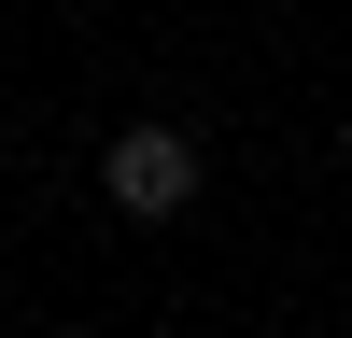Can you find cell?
Listing matches in <instances>:
<instances>
[{"label":"cell","instance_id":"1","mask_svg":"<svg viewBox=\"0 0 352 338\" xmlns=\"http://www.w3.org/2000/svg\"><path fill=\"white\" fill-rule=\"evenodd\" d=\"M99 197L141 212V225H169V212L197 197V141H184V127H113V141H99Z\"/></svg>","mask_w":352,"mask_h":338}]
</instances>
